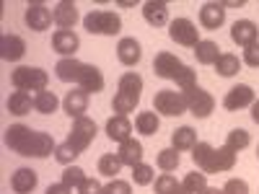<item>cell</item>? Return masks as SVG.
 Wrapping results in <instances>:
<instances>
[{
	"instance_id": "cell-1",
	"label": "cell",
	"mask_w": 259,
	"mask_h": 194,
	"mask_svg": "<svg viewBox=\"0 0 259 194\" xmlns=\"http://www.w3.org/2000/svg\"><path fill=\"white\" fill-rule=\"evenodd\" d=\"M6 145L18 156H29V158H47L55 153V140L47 132H36V129L26 124H11L6 129Z\"/></svg>"
},
{
	"instance_id": "cell-2",
	"label": "cell",
	"mask_w": 259,
	"mask_h": 194,
	"mask_svg": "<svg viewBox=\"0 0 259 194\" xmlns=\"http://www.w3.org/2000/svg\"><path fill=\"white\" fill-rule=\"evenodd\" d=\"M192 161L202 174H223L236 166V150H231L228 145L212 148L207 142H197L192 150Z\"/></svg>"
},
{
	"instance_id": "cell-3",
	"label": "cell",
	"mask_w": 259,
	"mask_h": 194,
	"mask_svg": "<svg viewBox=\"0 0 259 194\" xmlns=\"http://www.w3.org/2000/svg\"><path fill=\"white\" fill-rule=\"evenodd\" d=\"M153 73L163 80H174L182 88V93L197 85V73H194L192 68H187V65L171 52H158L153 57Z\"/></svg>"
},
{
	"instance_id": "cell-4",
	"label": "cell",
	"mask_w": 259,
	"mask_h": 194,
	"mask_svg": "<svg viewBox=\"0 0 259 194\" xmlns=\"http://www.w3.org/2000/svg\"><path fill=\"white\" fill-rule=\"evenodd\" d=\"M83 26L89 34H104V36H117L122 31V18L112 11H91L83 18Z\"/></svg>"
},
{
	"instance_id": "cell-5",
	"label": "cell",
	"mask_w": 259,
	"mask_h": 194,
	"mask_svg": "<svg viewBox=\"0 0 259 194\" xmlns=\"http://www.w3.org/2000/svg\"><path fill=\"white\" fill-rule=\"evenodd\" d=\"M11 83L16 85V91H47V83H50V75L41 70V68H16L13 75H11Z\"/></svg>"
},
{
	"instance_id": "cell-6",
	"label": "cell",
	"mask_w": 259,
	"mask_h": 194,
	"mask_svg": "<svg viewBox=\"0 0 259 194\" xmlns=\"http://www.w3.org/2000/svg\"><path fill=\"white\" fill-rule=\"evenodd\" d=\"M96 122L94 119H89V117H78V119H73V129H70V135H68V142L75 153H83V150H89V145L94 142V137H96Z\"/></svg>"
},
{
	"instance_id": "cell-7",
	"label": "cell",
	"mask_w": 259,
	"mask_h": 194,
	"mask_svg": "<svg viewBox=\"0 0 259 194\" xmlns=\"http://www.w3.org/2000/svg\"><path fill=\"white\" fill-rule=\"evenodd\" d=\"M153 109L163 117H179L187 112V99L182 91H171V88H161L153 96Z\"/></svg>"
},
{
	"instance_id": "cell-8",
	"label": "cell",
	"mask_w": 259,
	"mask_h": 194,
	"mask_svg": "<svg viewBox=\"0 0 259 194\" xmlns=\"http://www.w3.org/2000/svg\"><path fill=\"white\" fill-rule=\"evenodd\" d=\"M168 36H171V41H177V44H182V47H197L200 44V29L192 24L189 18H174L168 24Z\"/></svg>"
},
{
	"instance_id": "cell-9",
	"label": "cell",
	"mask_w": 259,
	"mask_h": 194,
	"mask_svg": "<svg viewBox=\"0 0 259 194\" xmlns=\"http://www.w3.org/2000/svg\"><path fill=\"white\" fill-rule=\"evenodd\" d=\"M184 99H187V112H192L197 119L210 117L212 109H215V99L205 88H200V85H194V88L184 91Z\"/></svg>"
},
{
	"instance_id": "cell-10",
	"label": "cell",
	"mask_w": 259,
	"mask_h": 194,
	"mask_svg": "<svg viewBox=\"0 0 259 194\" xmlns=\"http://www.w3.org/2000/svg\"><path fill=\"white\" fill-rule=\"evenodd\" d=\"M24 18H26V26H29L31 31H45V29L52 26V21H55L52 11L41 3V0H31V3L26 6Z\"/></svg>"
},
{
	"instance_id": "cell-11",
	"label": "cell",
	"mask_w": 259,
	"mask_h": 194,
	"mask_svg": "<svg viewBox=\"0 0 259 194\" xmlns=\"http://www.w3.org/2000/svg\"><path fill=\"white\" fill-rule=\"evenodd\" d=\"M254 104V91H251V85L246 83H239V85H233V88H228L226 99H223V106L228 112H239V109H246V106Z\"/></svg>"
},
{
	"instance_id": "cell-12",
	"label": "cell",
	"mask_w": 259,
	"mask_h": 194,
	"mask_svg": "<svg viewBox=\"0 0 259 194\" xmlns=\"http://www.w3.org/2000/svg\"><path fill=\"white\" fill-rule=\"evenodd\" d=\"M78 47H80V39H78V34H75L73 29H57V31L52 34V50H55L57 55L73 57V55L78 52Z\"/></svg>"
},
{
	"instance_id": "cell-13",
	"label": "cell",
	"mask_w": 259,
	"mask_h": 194,
	"mask_svg": "<svg viewBox=\"0 0 259 194\" xmlns=\"http://www.w3.org/2000/svg\"><path fill=\"white\" fill-rule=\"evenodd\" d=\"M231 39H233V44H239V47H251L256 44V39H259V29L254 21L244 18V21H236V24L231 26Z\"/></svg>"
},
{
	"instance_id": "cell-14",
	"label": "cell",
	"mask_w": 259,
	"mask_h": 194,
	"mask_svg": "<svg viewBox=\"0 0 259 194\" xmlns=\"http://www.w3.org/2000/svg\"><path fill=\"white\" fill-rule=\"evenodd\" d=\"M117 57H119V62L124 65V68H135V65L140 62V57H143L140 41H138L135 36L119 39V44H117Z\"/></svg>"
},
{
	"instance_id": "cell-15",
	"label": "cell",
	"mask_w": 259,
	"mask_h": 194,
	"mask_svg": "<svg viewBox=\"0 0 259 194\" xmlns=\"http://www.w3.org/2000/svg\"><path fill=\"white\" fill-rule=\"evenodd\" d=\"M62 109L68 117L78 119V117H85L89 112V93L83 88H75V91H68V96L62 99Z\"/></svg>"
},
{
	"instance_id": "cell-16",
	"label": "cell",
	"mask_w": 259,
	"mask_h": 194,
	"mask_svg": "<svg viewBox=\"0 0 259 194\" xmlns=\"http://www.w3.org/2000/svg\"><path fill=\"white\" fill-rule=\"evenodd\" d=\"M200 24H202V29H210V31L221 29L226 24V6L223 3H205L200 8Z\"/></svg>"
},
{
	"instance_id": "cell-17",
	"label": "cell",
	"mask_w": 259,
	"mask_h": 194,
	"mask_svg": "<svg viewBox=\"0 0 259 194\" xmlns=\"http://www.w3.org/2000/svg\"><path fill=\"white\" fill-rule=\"evenodd\" d=\"M78 88H83L85 93H99L104 91V75L96 65H85L83 62V70H80V78H78Z\"/></svg>"
},
{
	"instance_id": "cell-18",
	"label": "cell",
	"mask_w": 259,
	"mask_h": 194,
	"mask_svg": "<svg viewBox=\"0 0 259 194\" xmlns=\"http://www.w3.org/2000/svg\"><path fill=\"white\" fill-rule=\"evenodd\" d=\"M0 55H3L6 62H18L26 55V41L21 36H16V34H6L3 39H0Z\"/></svg>"
},
{
	"instance_id": "cell-19",
	"label": "cell",
	"mask_w": 259,
	"mask_h": 194,
	"mask_svg": "<svg viewBox=\"0 0 259 194\" xmlns=\"http://www.w3.org/2000/svg\"><path fill=\"white\" fill-rule=\"evenodd\" d=\"M106 137L122 145L124 140L133 137V122H130L127 117H119V114L112 117L109 122H106Z\"/></svg>"
},
{
	"instance_id": "cell-20",
	"label": "cell",
	"mask_w": 259,
	"mask_h": 194,
	"mask_svg": "<svg viewBox=\"0 0 259 194\" xmlns=\"http://www.w3.org/2000/svg\"><path fill=\"white\" fill-rule=\"evenodd\" d=\"M143 18L150 26H163L168 21V3L166 0H148L143 6Z\"/></svg>"
},
{
	"instance_id": "cell-21",
	"label": "cell",
	"mask_w": 259,
	"mask_h": 194,
	"mask_svg": "<svg viewBox=\"0 0 259 194\" xmlns=\"http://www.w3.org/2000/svg\"><path fill=\"white\" fill-rule=\"evenodd\" d=\"M80 70H83V62L75 60V57H62V60L55 65V75H57L62 83H78Z\"/></svg>"
},
{
	"instance_id": "cell-22",
	"label": "cell",
	"mask_w": 259,
	"mask_h": 194,
	"mask_svg": "<svg viewBox=\"0 0 259 194\" xmlns=\"http://www.w3.org/2000/svg\"><path fill=\"white\" fill-rule=\"evenodd\" d=\"M52 16H55V24H57L60 29H73L75 21H78V6L70 3V0H62V3L55 6Z\"/></svg>"
},
{
	"instance_id": "cell-23",
	"label": "cell",
	"mask_w": 259,
	"mask_h": 194,
	"mask_svg": "<svg viewBox=\"0 0 259 194\" xmlns=\"http://www.w3.org/2000/svg\"><path fill=\"white\" fill-rule=\"evenodd\" d=\"M117 156H119V161H122L124 166H130V168H135L138 163H143V145H140V140H135V137L124 140V142L119 145V150H117Z\"/></svg>"
},
{
	"instance_id": "cell-24",
	"label": "cell",
	"mask_w": 259,
	"mask_h": 194,
	"mask_svg": "<svg viewBox=\"0 0 259 194\" xmlns=\"http://www.w3.org/2000/svg\"><path fill=\"white\" fill-rule=\"evenodd\" d=\"M34 186H36V171H31V168H18L11 176V189L16 194H31Z\"/></svg>"
},
{
	"instance_id": "cell-25",
	"label": "cell",
	"mask_w": 259,
	"mask_h": 194,
	"mask_svg": "<svg viewBox=\"0 0 259 194\" xmlns=\"http://www.w3.org/2000/svg\"><path fill=\"white\" fill-rule=\"evenodd\" d=\"M197 145V132H194L192 127H179L174 129V135H171V148L184 153V150H194Z\"/></svg>"
},
{
	"instance_id": "cell-26",
	"label": "cell",
	"mask_w": 259,
	"mask_h": 194,
	"mask_svg": "<svg viewBox=\"0 0 259 194\" xmlns=\"http://www.w3.org/2000/svg\"><path fill=\"white\" fill-rule=\"evenodd\" d=\"M6 106H8V112H11V114L24 117V114H29V112H31L34 99H31V93H29V91H13Z\"/></svg>"
},
{
	"instance_id": "cell-27",
	"label": "cell",
	"mask_w": 259,
	"mask_h": 194,
	"mask_svg": "<svg viewBox=\"0 0 259 194\" xmlns=\"http://www.w3.org/2000/svg\"><path fill=\"white\" fill-rule=\"evenodd\" d=\"M221 55H223V52H221V47L215 44V41H210V39H202L200 44L194 47V57H197V62H200V65H215Z\"/></svg>"
},
{
	"instance_id": "cell-28",
	"label": "cell",
	"mask_w": 259,
	"mask_h": 194,
	"mask_svg": "<svg viewBox=\"0 0 259 194\" xmlns=\"http://www.w3.org/2000/svg\"><path fill=\"white\" fill-rule=\"evenodd\" d=\"M117 91L133 96V99H140V96H143V78H140L138 73H124V75L119 78Z\"/></svg>"
},
{
	"instance_id": "cell-29",
	"label": "cell",
	"mask_w": 259,
	"mask_h": 194,
	"mask_svg": "<svg viewBox=\"0 0 259 194\" xmlns=\"http://www.w3.org/2000/svg\"><path fill=\"white\" fill-rule=\"evenodd\" d=\"M158 127H161V122H158V114L156 112H140L135 117V129H138L140 135H156Z\"/></svg>"
},
{
	"instance_id": "cell-30",
	"label": "cell",
	"mask_w": 259,
	"mask_h": 194,
	"mask_svg": "<svg viewBox=\"0 0 259 194\" xmlns=\"http://www.w3.org/2000/svg\"><path fill=\"white\" fill-rule=\"evenodd\" d=\"M122 166L124 163L119 161L117 153H106V156L99 158V174L109 176V179H117V174H122Z\"/></svg>"
},
{
	"instance_id": "cell-31",
	"label": "cell",
	"mask_w": 259,
	"mask_h": 194,
	"mask_svg": "<svg viewBox=\"0 0 259 194\" xmlns=\"http://www.w3.org/2000/svg\"><path fill=\"white\" fill-rule=\"evenodd\" d=\"M215 70H218V75H223V78H231V75H236L241 70V62H239L236 55L226 52V55L218 57V62H215Z\"/></svg>"
},
{
	"instance_id": "cell-32",
	"label": "cell",
	"mask_w": 259,
	"mask_h": 194,
	"mask_svg": "<svg viewBox=\"0 0 259 194\" xmlns=\"http://www.w3.org/2000/svg\"><path fill=\"white\" fill-rule=\"evenodd\" d=\"M57 106H60V101L52 91H39L34 96V109L39 114H52V112H57Z\"/></svg>"
},
{
	"instance_id": "cell-33",
	"label": "cell",
	"mask_w": 259,
	"mask_h": 194,
	"mask_svg": "<svg viewBox=\"0 0 259 194\" xmlns=\"http://www.w3.org/2000/svg\"><path fill=\"white\" fill-rule=\"evenodd\" d=\"M179 150H174V148H163V150H158V158H156V163H158V168L163 171V174H171V171H177V166H179Z\"/></svg>"
},
{
	"instance_id": "cell-34",
	"label": "cell",
	"mask_w": 259,
	"mask_h": 194,
	"mask_svg": "<svg viewBox=\"0 0 259 194\" xmlns=\"http://www.w3.org/2000/svg\"><path fill=\"white\" fill-rule=\"evenodd\" d=\"M138 104H140V99H133V96H127V93L117 91V96L112 99V109H114L119 117H127L130 112H135Z\"/></svg>"
},
{
	"instance_id": "cell-35",
	"label": "cell",
	"mask_w": 259,
	"mask_h": 194,
	"mask_svg": "<svg viewBox=\"0 0 259 194\" xmlns=\"http://www.w3.org/2000/svg\"><path fill=\"white\" fill-rule=\"evenodd\" d=\"M182 186L189 191V194H202L207 189V174H197V171H192V174L184 176Z\"/></svg>"
},
{
	"instance_id": "cell-36",
	"label": "cell",
	"mask_w": 259,
	"mask_h": 194,
	"mask_svg": "<svg viewBox=\"0 0 259 194\" xmlns=\"http://www.w3.org/2000/svg\"><path fill=\"white\" fill-rule=\"evenodd\" d=\"M249 142H251V137H249V132L246 129H241V127H236V129H231L228 132V137H226V145L231 148V150H244V148H249Z\"/></svg>"
},
{
	"instance_id": "cell-37",
	"label": "cell",
	"mask_w": 259,
	"mask_h": 194,
	"mask_svg": "<svg viewBox=\"0 0 259 194\" xmlns=\"http://www.w3.org/2000/svg\"><path fill=\"white\" fill-rule=\"evenodd\" d=\"M85 181V171L80 168V166H65V171H62V184H68L70 189L75 186H80Z\"/></svg>"
},
{
	"instance_id": "cell-38",
	"label": "cell",
	"mask_w": 259,
	"mask_h": 194,
	"mask_svg": "<svg viewBox=\"0 0 259 194\" xmlns=\"http://www.w3.org/2000/svg\"><path fill=\"white\" fill-rule=\"evenodd\" d=\"M156 174H153V166H148V163H138L133 168V181L138 186H148V184H153Z\"/></svg>"
},
{
	"instance_id": "cell-39",
	"label": "cell",
	"mask_w": 259,
	"mask_h": 194,
	"mask_svg": "<svg viewBox=\"0 0 259 194\" xmlns=\"http://www.w3.org/2000/svg\"><path fill=\"white\" fill-rule=\"evenodd\" d=\"M78 156H80V153H75L68 142H62V145L55 148V158H57V163H62V166H73V161H75Z\"/></svg>"
},
{
	"instance_id": "cell-40",
	"label": "cell",
	"mask_w": 259,
	"mask_h": 194,
	"mask_svg": "<svg viewBox=\"0 0 259 194\" xmlns=\"http://www.w3.org/2000/svg\"><path fill=\"white\" fill-rule=\"evenodd\" d=\"M101 194H133V186L124 179H112L109 184H104V191Z\"/></svg>"
},
{
	"instance_id": "cell-41",
	"label": "cell",
	"mask_w": 259,
	"mask_h": 194,
	"mask_svg": "<svg viewBox=\"0 0 259 194\" xmlns=\"http://www.w3.org/2000/svg\"><path fill=\"white\" fill-rule=\"evenodd\" d=\"M179 186V181L171 176V174H161L158 179H156V194H171Z\"/></svg>"
},
{
	"instance_id": "cell-42",
	"label": "cell",
	"mask_w": 259,
	"mask_h": 194,
	"mask_svg": "<svg viewBox=\"0 0 259 194\" xmlns=\"http://www.w3.org/2000/svg\"><path fill=\"white\" fill-rule=\"evenodd\" d=\"M223 194H249V184L244 179H228L223 186Z\"/></svg>"
},
{
	"instance_id": "cell-43",
	"label": "cell",
	"mask_w": 259,
	"mask_h": 194,
	"mask_svg": "<svg viewBox=\"0 0 259 194\" xmlns=\"http://www.w3.org/2000/svg\"><path fill=\"white\" fill-rule=\"evenodd\" d=\"M101 191H104V186L94 176H85V181L78 186V194H101Z\"/></svg>"
},
{
	"instance_id": "cell-44",
	"label": "cell",
	"mask_w": 259,
	"mask_h": 194,
	"mask_svg": "<svg viewBox=\"0 0 259 194\" xmlns=\"http://www.w3.org/2000/svg\"><path fill=\"white\" fill-rule=\"evenodd\" d=\"M244 62L249 65V68H259V41L244 50Z\"/></svg>"
},
{
	"instance_id": "cell-45",
	"label": "cell",
	"mask_w": 259,
	"mask_h": 194,
	"mask_svg": "<svg viewBox=\"0 0 259 194\" xmlns=\"http://www.w3.org/2000/svg\"><path fill=\"white\" fill-rule=\"evenodd\" d=\"M45 194H73V189H70L68 184H62V181H60V184H50Z\"/></svg>"
},
{
	"instance_id": "cell-46",
	"label": "cell",
	"mask_w": 259,
	"mask_h": 194,
	"mask_svg": "<svg viewBox=\"0 0 259 194\" xmlns=\"http://www.w3.org/2000/svg\"><path fill=\"white\" fill-rule=\"evenodd\" d=\"M251 119L259 124V101H254V104H251Z\"/></svg>"
},
{
	"instance_id": "cell-47",
	"label": "cell",
	"mask_w": 259,
	"mask_h": 194,
	"mask_svg": "<svg viewBox=\"0 0 259 194\" xmlns=\"http://www.w3.org/2000/svg\"><path fill=\"white\" fill-rule=\"evenodd\" d=\"M202 194H223V189H218V186H207Z\"/></svg>"
},
{
	"instance_id": "cell-48",
	"label": "cell",
	"mask_w": 259,
	"mask_h": 194,
	"mask_svg": "<svg viewBox=\"0 0 259 194\" xmlns=\"http://www.w3.org/2000/svg\"><path fill=\"white\" fill-rule=\"evenodd\" d=\"M171 194H189V191H187V189H184V186H182V184H179V186H177V189H174V191H171Z\"/></svg>"
},
{
	"instance_id": "cell-49",
	"label": "cell",
	"mask_w": 259,
	"mask_h": 194,
	"mask_svg": "<svg viewBox=\"0 0 259 194\" xmlns=\"http://www.w3.org/2000/svg\"><path fill=\"white\" fill-rule=\"evenodd\" d=\"M256 158H259V148H256Z\"/></svg>"
}]
</instances>
